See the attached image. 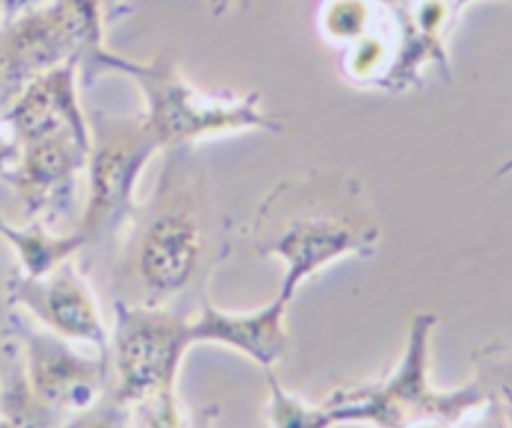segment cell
Segmentation results:
<instances>
[{"mask_svg": "<svg viewBox=\"0 0 512 428\" xmlns=\"http://www.w3.org/2000/svg\"><path fill=\"white\" fill-rule=\"evenodd\" d=\"M0 238H4L18 256L20 272L42 276L70 260L86 248V238L74 226L70 232H50L40 218H30L24 226H14L0 212Z\"/></svg>", "mask_w": 512, "mask_h": 428, "instance_id": "cell-13", "label": "cell"}, {"mask_svg": "<svg viewBox=\"0 0 512 428\" xmlns=\"http://www.w3.org/2000/svg\"><path fill=\"white\" fill-rule=\"evenodd\" d=\"M268 416L274 426H314V406L286 392L272 372H268Z\"/></svg>", "mask_w": 512, "mask_h": 428, "instance_id": "cell-17", "label": "cell"}, {"mask_svg": "<svg viewBox=\"0 0 512 428\" xmlns=\"http://www.w3.org/2000/svg\"><path fill=\"white\" fill-rule=\"evenodd\" d=\"M512 172V156L506 160V162H502L500 166H498V170L494 172V178H500V176H506V174H510Z\"/></svg>", "mask_w": 512, "mask_h": 428, "instance_id": "cell-20", "label": "cell"}, {"mask_svg": "<svg viewBox=\"0 0 512 428\" xmlns=\"http://www.w3.org/2000/svg\"><path fill=\"white\" fill-rule=\"evenodd\" d=\"M380 6H384L386 10H392V8H396V6H400L404 0H376Z\"/></svg>", "mask_w": 512, "mask_h": 428, "instance_id": "cell-21", "label": "cell"}, {"mask_svg": "<svg viewBox=\"0 0 512 428\" xmlns=\"http://www.w3.org/2000/svg\"><path fill=\"white\" fill-rule=\"evenodd\" d=\"M470 358L474 362V378L494 400L500 424L512 426V346L484 344Z\"/></svg>", "mask_w": 512, "mask_h": 428, "instance_id": "cell-16", "label": "cell"}, {"mask_svg": "<svg viewBox=\"0 0 512 428\" xmlns=\"http://www.w3.org/2000/svg\"><path fill=\"white\" fill-rule=\"evenodd\" d=\"M378 240V216L362 182L342 170H310L278 182L250 224L252 248L282 260L278 292L290 300L308 276L328 264L374 256Z\"/></svg>", "mask_w": 512, "mask_h": 428, "instance_id": "cell-2", "label": "cell"}, {"mask_svg": "<svg viewBox=\"0 0 512 428\" xmlns=\"http://www.w3.org/2000/svg\"><path fill=\"white\" fill-rule=\"evenodd\" d=\"M80 60H66L32 78L14 100L2 110L0 120L12 130L18 142L50 132L68 130L90 142L88 114L78 94Z\"/></svg>", "mask_w": 512, "mask_h": 428, "instance_id": "cell-11", "label": "cell"}, {"mask_svg": "<svg viewBox=\"0 0 512 428\" xmlns=\"http://www.w3.org/2000/svg\"><path fill=\"white\" fill-rule=\"evenodd\" d=\"M288 304L290 298L278 292L264 306L244 312H230L214 306L204 294L198 300L196 312L190 314L192 342L222 344L268 370L284 356L288 346L284 324Z\"/></svg>", "mask_w": 512, "mask_h": 428, "instance_id": "cell-12", "label": "cell"}, {"mask_svg": "<svg viewBox=\"0 0 512 428\" xmlns=\"http://www.w3.org/2000/svg\"><path fill=\"white\" fill-rule=\"evenodd\" d=\"M88 146L90 142L68 130L20 142L18 162L4 182L12 186L30 218H52L72 208Z\"/></svg>", "mask_w": 512, "mask_h": 428, "instance_id": "cell-10", "label": "cell"}, {"mask_svg": "<svg viewBox=\"0 0 512 428\" xmlns=\"http://www.w3.org/2000/svg\"><path fill=\"white\" fill-rule=\"evenodd\" d=\"M18 156H20V142L10 128L8 132H4V122L0 120V180H4V176L16 166Z\"/></svg>", "mask_w": 512, "mask_h": 428, "instance_id": "cell-18", "label": "cell"}, {"mask_svg": "<svg viewBox=\"0 0 512 428\" xmlns=\"http://www.w3.org/2000/svg\"><path fill=\"white\" fill-rule=\"evenodd\" d=\"M152 198L132 218V268L138 304H184L200 298L210 272L228 256V220H216L192 146L164 150Z\"/></svg>", "mask_w": 512, "mask_h": 428, "instance_id": "cell-1", "label": "cell"}, {"mask_svg": "<svg viewBox=\"0 0 512 428\" xmlns=\"http://www.w3.org/2000/svg\"><path fill=\"white\" fill-rule=\"evenodd\" d=\"M90 146L86 156V204L76 228L86 248L112 250L138 212L136 186L142 170L162 150L140 112L132 116L94 110L88 114Z\"/></svg>", "mask_w": 512, "mask_h": 428, "instance_id": "cell-6", "label": "cell"}, {"mask_svg": "<svg viewBox=\"0 0 512 428\" xmlns=\"http://www.w3.org/2000/svg\"><path fill=\"white\" fill-rule=\"evenodd\" d=\"M6 302L44 328L78 342H90L110 358V334L96 298L72 258L42 276L12 270L4 282Z\"/></svg>", "mask_w": 512, "mask_h": 428, "instance_id": "cell-9", "label": "cell"}, {"mask_svg": "<svg viewBox=\"0 0 512 428\" xmlns=\"http://www.w3.org/2000/svg\"><path fill=\"white\" fill-rule=\"evenodd\" d=\"M388 12L376 0H324L318 10V28L326 42L340 50L376 30Z\"/></svg>", "mask_w": 512, "mask_h": 428, "instance_id": "cell-15", "label": "cell"}, {"mask_svg": "<svg viewBox=\"0 0 512 428\" xmlns=\"http://www.w3.org/2000/svg\"><path fill=\"white\" fill-rule=\"evenodd\" d=\"M4 332L20 344L36 398L60 422L68 414H88L108 394V356L78 352L68 338L34 326L20 310L8 316Z\"/></svg>", "mask_w": 512, "mask_h": 428, "instance_id": "cell-8", "label": "cell"}, {"mask_svg": "<svg viewBox=\"0 0 512 428\" xmlns=\"http://www.w3.org/2000/svg\"><path fill=\"white\" fill-rule=\"evenodd\" d=\"M438 318L416 312L396 366L382 378L338 388L314 406V426H456L500 422L494 400L474 378L458 388H436L428 378L430 336Z\"/></svg>", "mask_w": 512, "mask_h": 428, "instance_id": "cell-4", "label": "cell"}, {"mask_svg": "<svg viewBox=\"0 0 512 428\" xmlns=\"http://www.w3.org/2000/svg\"><path fill=\"white\" fill-rule=\"evenodd\" d=\"M190 310L184 304L114 302L110 336L112 388L84 418L100 414L104 424L184 426L188 420L178 404L176 378L190 336Z\"/></svg>", "mask_w": 512, "mask_h": 428, "instance_id": "cell-3", "label": "cell"}, {"mask_svg": "<svg viewBox=\"0 0 512 428\" xmlns=\"http://www.w3.org/2000/svg\"><path fill=\"white\" fill-rule=\"evenodd\" d=\"M104 36L100 0H48L44 6L0 26V108L38 74L78 58Z\"/></svg>", "mask_w": 512, "mask_h": 428, "instance_id": "cell-7", "label": "cell"}, {"mask_svg": "<svg viewBox=\"0 0 512 428\" xmlns=\"http://www.w3.org/2000/svg\"><path fill=\"white\" fill-rule=\"evenodd\" d=\"M110 72L136 84L144 102L140 116L162 150L236 132L284 130L282 114L266 110L258 92L204 90L190 82L170 56L134 60L102 44L80 62L86 82Z\"/></svg>", "mask_w": 512, "mask_h": 428, "instance_id": "cell-5", "label": "cell"}, {"mask_svg": "<svg viewBox=\"0 0 512 428\" xmlns=\"http://www.w3.org/2000/svg\"><path fill=\"white\" fill-rule=\"evenodd\" d=\"M0 424L4 426H58L62 424L36 398L20 344L6 332L0 338Z\"/></svg>", "mask_w": 512, "mask_h": 428, "instance_id": "cell-14", "label": "cell"}, {"mask_svg": "<svg viewBox=\"0 0 512 428\" xmlns=\"http://www.w3.org/2000/svg\"><path fill=\"white\" fill-rule=\"evenodd\" d=\"M454 2L458 4V8H460V10H464V8H466L470 2H476V0H454Z\"/></svg>", "mask_w": 512, "mask_h": 428, "instance_id": "cell-22", "label": "cell"}, {"mask_svg": "<svg viewBox=\"0 0 512 428\" xmlns=\"http://www.w3.org/2000/svg\"><path fill=\"white\" fill-rule=\"evenodd\" d=\"M48 0H0V26L34 12L44 6Z\"/></svg>", "mask_w": 512, "mask_h": 428, "instance_id": "cell-19", "label": "cell"}]
</instances>
